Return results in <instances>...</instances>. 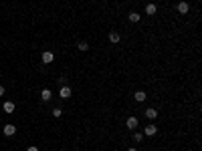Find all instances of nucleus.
I'll return each instance as SVG.
<instances>
[{
    "label": "nucleus",
    "mask_w": 202,
    "mask_h": 151,
    "mask_svg": "<svg viewBox=\"0 0 202 151\" xmlns=\"http://www.w3.org/2000/svg\"><path fill=\"white\" fill-rule=\"evenodd\" d=\"M146 97H148V95H146L144 91H135V93H134V99L137 101V103H141V101H146Z\"/></svg>",
    "instance_id": "6e6552de"
},
{
    "label": "nucleus",
    "mask_w": 202,
    "mask_h": 151,
    "mask_svg": "<svg viewBox=\"0 0 202 151\" xmlns=\"http://www.w3.org/2000/svg\"><path fill=\"white\" fill-rule=\"evenodd\" d=\"M146 135H148V137H154L156 133H158V127H156V125H148V127H146Z\"/></svg>",
    "instance_id": "0eeeda50"
},
{
    "label": "nucleus",
    "mask_w": 202,
    "mask_h": 151,
    "mask_svg": "<svg viewBox=\"0 0 202 151\" xmlns=\"http://www.w3.org/2000/svg\"><path fill=\"white\" fill-rule=\"evenodd\" d=\"M128 18H129V22H140V20H141V14L140 12H129Z\"/></svg>",
    "instance_id": "ddd939ff"
},
{
    "label": "nucleus",
    "mask_w": 202,
    "mask_h": 151,
    "mask_svg": "<svg viewBox=\"0 0 202 151\" xmlns=\"http://www.w3.org/2000/svg\"><path fill=\"white\" fill-rule=\"evenodd\" d=\"M51 97H53V93L49 91V89H43V91H40V99H43V101H51Z\"/></svg>",
    "instance_id": "f8f14e48"
},
{
    "label": "nucleus",
    "mask_w": 202,
    "mask_h": 151,
    "mask_svg": "<svg viewBox=\"0 0 202 151\" xmlns=\"http://www.w3.org/2000/svg\"><path fill=\"white\" fill-rule=\"evenodd\" d=\"M2 109H4V113H14V109H16V107H14V103H12V101H6Z\"/></svg>",
    "instance_id": "9d476101"
},
{
    "label": "nucleus",
    "mask_w": 202,
    "mask_h": 151,
    "mask_svg": "<svg viewBox=\"0 0 202 151\" xmlns=\"http://www.w3.org/2000/svg\"><path fill=\"white\" fill-rule=\"evenodd\" d=\"M156 12H158V6H156V4H148V6H146V14H148V16H154Z\"/></svg>",
    "instance_id": "9b49d317"
},
{
    "label": "nucleus",
    "mask_w": 202,
    "mask_h": 151,
    "mask_svg": "<svg viewBox=\"0 0 202 151\" xmlns=\"http://www.w3.org/2000/svg\"><path fill=\"white\" fill-rule=\"evenodd\" d=\"M27 151H39V147H34V145H30V147H27Z\"/></svg>",
    "instance_id": "a211bd4d"
},
{
    "label": "nucleus",
    "mask_w": 202,
    "mask_h": 151,
    "mask_svg": "<svg viewBox=\"0 0 202 151\" xmlns=\"http://www.w3.org/2000/svg\"><path fill=\"white\" fill-rule=\"evenodd\" d=\"M63 115V109H53V117H61Z\"/></svg>",
    "instance_id": "2eb2a0df"
},
{
    "label": "nucleus",
    "mask_w": 202,
    "mask_h": 151,
    "mask_svg": "<svg viewBox=\"0 0 202 151\" xmlns=\"http://www.w3.org/2000/svg\"><path fill=\"white\" fill-rule=\"evenodd\" d=\"M53 60H55V54L51 53V51H45V53H43V63H45V65H51Z\"/></svg>",
    "instance_id": "20e7f679"
},
{
    "label": "nucleus",
    "mask_w": 202,
    "mask_h": 151,
    "mask_svg": "<svg viewBox=\"0 0 202 151\" xmlns=\"http://www.w3.org/2000/svg\"><path fill=\"white\" fill-rule=\"evenodd\" d=\"M134 141H137V143H140V141H144V137H141V133H134Z\"/></svg>",
    "instance_id": "dca6fc26"
},
{
    "label": "nucleus",
    "mask_w": 202,
    "mask_h": 151,
    "mask_svg": "<svg viewBox=\"0 0 202 151\" xmlns=\"http://www.w3.org/2000/svg\"><path fill=\"white\" fill-rule=\"evenodd\" d=\"M125 127L134 131L135 127H137V119H135V117H128V121H125Z\"/></svg>",
    "instance_id": "423d86ee"
},
{
    "label": "nucleus",
    "mask_w": 202,
    "mask_h": 151,
    "mask_svg": "<svg viewBox=\"0 0 202 151\" xmlns=\"http://www.w3.org/2000/svg\"><path fill=\"white\" fill-rule=\"evenodd\" d=\"M59 95H61V99H69L73 95V91H71L67 85H63V87H59Z\"/></svg>",
    "instance_id": "7ed1b4c3"
},
{
    "label": "nucleus",
    "mask_w": 202,
    "mask_h": 151,
    "mask_svg": "<svg viewBox=\"0 0 202 151\" xmlns=\"http://www.w3.org/2000/svg\"><path fill=\"white\" fill-rule=\"evenodd\" d=\"M77 48H79V51H89V42L81 40V42H77Z\"/></svg>",
    "instance_id": "4468645a"
},
{
    "label": "nucleus",
    "mask_w": 202,
    "mask_h": 151,
    "mask_svg": "<svg viewBox=\"0 0 202 151\" xmlns=\"http://www.w3.org/2000/svg\"><path fill=\"white\" fill-rule=\"evenodd\" d=\"M4 93H6V91H4V87L0 85V97H2V95H4Z\"/></svg>",
    "instance_id": "6ab92c4d"
},
{
    "label": "nucleus",
    "mask_w": 202,
    "mask_h": 151,
    "mask_svg": "<svg viewBox=\"0 0 202 151\" xmlns=\"http://www.w3.org/2000/svg\"><path fill=\"white\" fill-rule=\"evenodd\" d=\"M128 151H137V149H135V147H129V149Z\"/></svg>",
    "instance_id": "aec40b11"
},
{
    "label": "nucleus",
    "mask_w": 202,
    "mask_h": 151,
    "mask_svg": "<svg viewBox=\"0 0 202 151\" xmlns=\"http://www.w3.org/2000/svg\"><path fill=\"white\" fill-rule=\"evenodd\" d=\"M146 117H148V119H156V117H158V109H154V107L146 109Z\"/></svg>",
    "instance_id": "1a4fd4ad"
},
{
    "label": "nucleus",
    "mask_w": 202,
    "mask_h": 151,
    "mask_svg": "<svg viewBox=\"0 0 202 151\" xmlns=\"http://www.w3.org/2000/svg\"><path fill=\"white\" fill-rule=\"evenodd\" d=\"M2 131H4V135H6V137H12L14 133H16V125H12V123H6V125H4V129H2Z\"/></svg>",
    "instance_id": "f03ea898"
},
{
    "label": "nucleus",
    "mask_w": 202,
    "mask_h": 151,
    "mask_svg": "<svg viewBox=\"0 0 202 151\" xmlns=\"http://www.w3.org/2000/svg\"><path fill=\"white\" fill-rule=\"evenodd\" d=\"M65 83H67V77H61V79H59V87H63Z\"/></svg>",
    "instance_id": "f3484780"
},
{
    "label": "nucleus",
    "mask_w": 202,
    "mask_h": 151,
    "mask_svg": "<svg viewBox=\"0 0 202 151\" xmlns=\"http://www.w3.org/2000/svg\"><path fill=\"white\" fill-rule=\"evenodd\" d=\"M107 39H109V42H111V45H117V42H119V39H121V36H119V32H117V30H111V32H109V36H107Z\"/></svg>",
    "instance_id": "39448f33"
},
{
    "label": "nucleus",
    "mask_w": 202,
    "mask_h": 151,
    "mask_svg": "<svg viewBox=\"0 0 202 151\" xmlns=\"http://www.w3.org/2000/svg\"><path fill=\"white\" fill-rule=\"evenodd\" d=\"M176 12H180V14H188L190 12V4L188 2H178V6H176Z\"/></svg>",
    "instance_id": "f257e3e1"
}]
</instances>
